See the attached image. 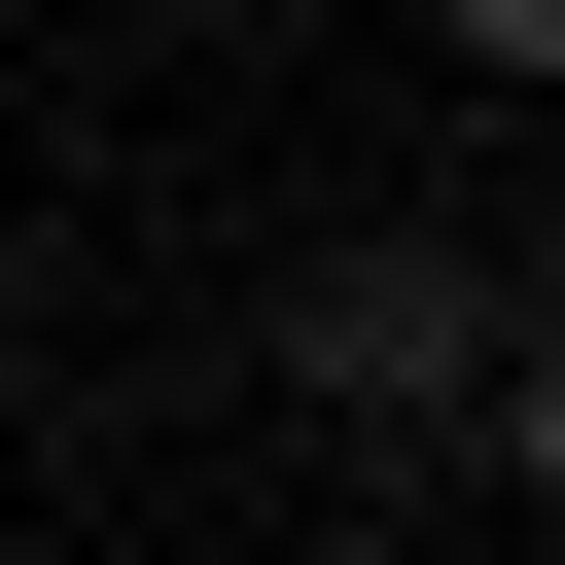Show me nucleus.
Here are the masks:
<instances>
[{"label": "nucleus", "mask_w": 565, "mask_h": 565, "mask_svg": "<svg viewBox=\"0 0 565 565\" xmlns=\"http://www.w3.org/2000/svg\"><path fill=\"white\" fill-rule=\"evenodd\" d=\"M494 353H530L494 247H318V282H282V388H318V424H494Z\"/></svg>", "instance_id": "obj_1"}, {"label": "nucleus", "mask_w": 565, "mask_h": 565, "mask_svg": "<svg viewBox=\"0 0 565 565\" xmlns=\"http://www.w3.org/2000/svg\"><path fill=\"white\" fill-rule=\"evenodd\" d=\"M424 35H459V71H565V0H424Z\"/></svg>", "instance_id": "obj_2"}]
</instances>
